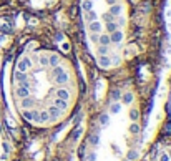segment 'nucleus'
<instances>
[{"label": "nucleus", "instance_id": "obj_1", "mask_svg": "<svg viewBox=\"0 0 171 161\" xmlns=\"http://www.w3.org/2000/svg\"><path fill=\"white\" fill-rule=\"evenodd\" d=\"M18 116L35 130H52L75 113L80 76L72 58L57 48L33 47L15 58L10 76Z\"/></svg>", "mask_w": 171, "mask_h": 161}, {"label": "nucleus", "instance_id": "obj_2", "mask_svg": "<svg viewBox=\"0 0 171 161\" xmlns=\"http://www.w3.org/2000/svg\"><path fill=\"white\" fill-rule=\"evenodd\" d=\"M141 141V110L131 85H120L108 95L90 128L85 161H136Z\"/></svg>", "mask_w": 171, "mask_h": 161}, {"label": "nucleus", "instance_id": "obj_3", "mask_svg": "<svg viewBox=\"0 0 171 161\" xmlns=\"http://www.w3.org/2000/svg\"><path fill=\"white\" fill-rule=\"evenodd\" d=\"M83 37L91 60L103 73L123 67L130 38V0H80Z\"/></svg>", "mask_w": 171, "mask_h": 161}, {"label": "nucleus", "instance_id": "obj_4", "mask_svg": "<svg viewBox=\"0 0 171 161\" xmlns=\"http://www.w3.org/2000/svg\"><path fill=\"white\" fill-rule=\"evenodd\" d=\"M13 153V145L10 140V135L5 128L2 116H0V161H10Z\"/></svg>", "mask_w": 171, "mask_h": 161}, {"label": "nucleus", "instance_id": "obj_5", "mask_svg": "<svg viewBox=\"0 0 171 161\" xmlns=\"http://www.w3.org/2000/svg\"><path fill=\"white\" fill-rule=\"evenodd\" d=\"M150 161H171V143H163L153 151Z\"/></svg>", "mask_w": 171, "mask_h": 161}]
</instances>
